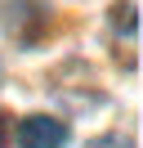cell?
<instances>
[{
    "instance_id": "2",
    "label": "cell",
    "mask_w": 143,
    "mask_h": 148,
    "mask_svg": "<svg viewBox=\"0 0 143 148\" xmlns=\"http://www.w3.org/2000/svg\"><path fill=\"white\" fill-rule=\"evenodd\" d=\"M85 148H125V144H121V135H98L94 144H85Z\"/></svg>"
},
{
    "instance_id": "1",
    "label": "cell",
    "mask_w": 143,
    "mask_h": 148,
    "mask_svg": "<svg viewBox=\"0 0 143 148\" xmlns=\"http://www.w3.org/2000/svg\"><path fill=\"white\" fill-rule=\"evenodd\" d=\"M67 144V121L58 117H22L18 148H63Z\"/></svg>"
},
{
    "instance_id": "3",
    "label": "cell",
    "mask_w": 143,
    "mask_h": 148,
    "mask_svg": "<svg viewBox=\"0 0 143 148\" xmlns=\"http://www.w3.org/2000/svg\"><path fill=\"white\" fill-rule=\"evenodd\" d=\"M0 144H5V112H0Z\"/></svg>"
}]
</instances>
